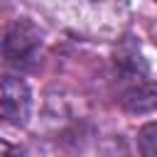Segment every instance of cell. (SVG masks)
Segmentation results:
<instances>
[{"instance_id": "3", "label": "cell", "mask_w": 157, "mask_h": 157, "mask_svg": "<svg viewBox=\"0 0 157 157\" xmlns=\"http://www.w3.org/2000/svg\"><path fill=\"white\" fill-rule=\"evenodd\" d=\"M120 103H123V108L128 110V113H152V110H157V83H152V81H140V83H135V86H130L125 93H123V98H120Z\"/></svg>"}, {"instance_id": "4", "label": "cell", "mask_w": 157, "mask_h": 157, "mask_svg": "<svg viewBox=\"0 0 157 157\" xmlns=\"http://www.w3.org/2000/svg\"><path fill=\"white\" fill-rule=\"evenodd\" d=\"M137 147L142 157H157V120L147 123L137 132Z\"/></svg>"}, {"instance_id": "2", "label": "cell", "mask_w": 157, "mask_h": 157, "mask_svg": "<svg viewBox=\"0 0 157 157\" xmlns=\"http://www.w3.org/2000/svg\"><path fill=\"white\" fill-rule=\"evenodd\" d=\"M2 118L12 125H22L29 115V88L17 76H2Z\"/></svg>"}, {"instance_id": "1", "label": "cell", "mask_w": 157, "mask_h": 157, "mask_svg": "<svg viewBox=\"0 0 157 157\" xmlns=\"http://www.w3.org/2000/svg\"><path fill=\"white\" fill-rule=\"evenodd\" d=\"M39 49H42V37L34 25L27 20H17L2 42V54L5 61L15 69H32L39 61Z\"/></svg>"}, {"instance_id": "5", "label": "cell", "mask_w": 157, "mask_h": 157, "mask_svg": "<svg viewBox=\"0 0 157 157\" xmlns=\"http://www.w3.org/2000/svg\"><path fill=\"white\" fill-rule=\"evenodd\" d=\"M2 157H25L20 147H12L10 142H2Z\"/></svg>"}]
</instances>
